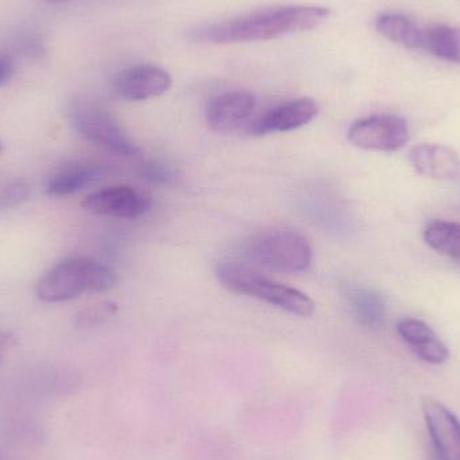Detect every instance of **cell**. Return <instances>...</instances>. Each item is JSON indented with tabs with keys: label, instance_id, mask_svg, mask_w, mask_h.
I'll list each match as a JSON object with an SVG mask.
<instances>
[{
	"label": "cell",
	"instance_id": "6da1fadb",
	"mask_svg": "<svg viewBox=\"0 0 460 460\" xmlns=\"http://www.w3.org/2000/svg\"><path fill=\"white\" fill-rule=\"evenodd\" d=\"M329 15V8L319 5H279L213 24L199 35L208 42L221 45L276 40L316 29Z\"/></svg>",
	"mask_w": 460,
	"mask_h": 460
},
{
	"label": "cell",
	"instance_id": "7a4b0ae2",
	"mask_svg": "<svg viewBox=\"0 0 460 460\" xmlns=\"http://www.w3.org/2000/svg\"><path fill=\"white\" fill-rule=\"evenodd\" d=\"M118 283L115 270L89 257H67L46 270L37 283V296L62 303L85 294L110 291Z\"/></svg>",
	"mask_w": 460,
	"mask_h": 460
},
{
	"label": "cell",
	"instance_id": "3957f363",
	"mask_svg": "<svg viewBox=\"0 0 460 460\" xmlns=\"http://www.w3.org/2000/svg\"><path fill=\"white\" fill-rule=\"evenodd\" d=\"M216 275L229 291L261 300L292 315L305 318L313 315L315 310V305L305 292L272 280L241 262H218Z\"/></svg>",
	"mask_w": 460,
	"mask_h": 460
},
{
	"label": "cell",
	"instance_id": "277c9868",
	"mask_svg": "<svg viewBox=\"0 0 460 460\" xmlns=\"http://www.w3.org/2000/svg\"><path fill=\"white\" fill-rule=\"evenodd\" d=\"M67 119L73 128L94 146L116 155L134 156L139 154V147L118 120L99 104L85 100L72 102L67 108Z\"/></svg>",
	"mask_w": 460,
	"mask_h": 460
},
{
	"label": "cell",
	"instance_id": "5b68a950",
	"mask_svg": "<svg viewBox=\"0 0 460 460\" xmlns=\"http://www.w3.org/2000/svg\"><path fill=\"white\" fill-rule=\"evenodd\" d=\"M249 256L261 267L281 273L305 272L313 261L308 241L292 230H270L252 240Z\"/></svg>",
	"mask_w": 460,
	"mask_h": 460
},
{
	"label": "cell",
	"instance_id": "8992f818",
	"mask_svg": "<svg viewBox=\"0 0 460 460\" xmlns=\"http://www.w3.org/2000/svg\"><path fill=\"white\" fill-rule=\"evenodd\" d=\"M348 139L356 147L394 153L410 142L407 121L396 115H373L351 124Z\"/></svg>",
	"mask_w": 460,
	"mask_h": 460
},
{
	"label": "cell",
	"instance_id": "52a82bcc",
	"mask_svg": "<svg viewBox=\"0 0 460 460\" xmlns=\"http://www.w3.org/2000/svg\"><path fill=\"white\" fill-rule=\"evenodd\" d=\"M153 199L147 191L132 186H111L89 194L83 201L86 212L119 220H135L150 212Z\"/></svg>",
	"mask_w": 460,
	"mask_h": 460
},
{
	"label": "cell",
	"instance_id": "ba28073f",
	"mask_svg": "<svg viewBox=\"0 0 460 460\" xmlns=\"http://www.w3.org/2000/svg\"><path fill=\"white\" fill-rule=\"evenodd\" d=\"M169 72L155 65H137L121 70L113 81L115 93L127 102H146L172 88Z\"/></svg>",
	"mask_w": 460,
	"mask_h": 460
},
{
	"label": "cell",
	"instance_id": "9c48e42d",
	"mask_svg": "<svg viewBox=\"0 0 460 460\" xmlns=\"http://www.w3.org/2000/svg\"><path fill=\"white\" fill-rule=\"evenodd\" d=\"M315 100L302 97L270 108L249 126L248 132L253 137L289 132L302 128L318 115Z\"/></svg>",
	"mask_w": 460,
	"mask_h": 460
},
{
	"label": "cell",
	"instance_id": "30bf717a",
	"mask_svg": "<svg viewBox=\"0 0 460 460\" xmlns=\"http://www.w3.org/2000/svg\"><path fill=\"white\" fill-rule=\"evenodd\" d=\"M424 418L437 460H460V421L437 400L424 399Z\"/></svg>",
	"mask_w": 460,
	"mask_h": 460
},
{
	"label": "cell",
	"instance_id": "8fae6325",
	"mask_svg": "<svg viewBox=\"0 0 460 460\" xmlns=\"http://www.w3.org/2000/svg\"><path fill=\"white\" fill-rule=\"evenodd\" d=\"M256 100L248 92L232 91L218 94L208 102L207 121L216 132H232L245 123L253 112Z\"/></svg>",
	"mask_w": 460,
	"mask_h": 460
},
{
	"label": "cell",
	"instance_id": "7c38bea8",
	"mask_svg": "<svg viewBox=\"0 0 460 460\" xmlns=\"http://www.w3.org/2000/svg\"><path fill=\"white\" fill-rule=\"evenodd\" d=\"M397 332L411 350L427 364L442 365L450 357L445 342L420 319H402L397 324Z\"/></svg>",
	"mask_w": 460,
	"mask_h": 460
},
{
	"label": "cell",
	"instance_id": "4fadbf2b",
	"mask_svg": "<svg viewBox=\"0 0 460 460\" xmlns=\"http://www.w3.org/2000/svg\"><path fill=\"white\" fill-rule=\"evenodd\" d=\"M410 162L419 174L432 180H456L460 174L458 154L447 146H415L411 150Z\"/></svg>",
	"mask_w": 460,
	"mask_h": 460
},
{
	"label": "cell",
	"instance_id": "5bb4252c",
	"mask_svg": "<svg viewBox=\"0 0 460 460\" xmlns=\"http://www.w3.org/2000/svg\"><path fill=\"white\" fill-rule=\"evenodd\" d=\"M107 167L92 162H70L59 167L45 186L51 197H67L93 185L107 175Z\"/></svg>",
	"mask_w": 460,
	"mask_h": 460
},
{
	"label": "cell",
	"instance_id": "9a60e30c",
	"mask_svg": "<svg viewBox=\"0 0 460 460\" xmlns=\"http://www.w3.org/2000/svg\"><path fill=\"white\" fill-rule=\"evenodd\" d=\"M349 307L356 321L369 330L383 326L386 316V303L383 295L369 287H351L348 294Z\"/></svg>",
	"mask_w": 460,
	"mask_h": 460
},
{
	"label": "cell",
	"instance_id": "2e32d148",
	"mask_svg": "<svg viewBox=\"0 0 460 460\" xmlns=\"http://www.w3.org/2000/svg\"><path fill=\"white\" fill-rule=\"evenodd\" d=\"M376 29L386 40L400 43L408 49L423 50L424 30L399 13H380L376 19Z\"/></svg>",
	"mask_w": 460,
	"mask_h": 460
},
{
	"label": "cell",
	"instance_id": "e0dca14e",
	"mask_svg": "<svg viewBox=\"0 0 460 460\" xmlns=\"http://www.w3.org/2000/svg\"><path fill=\"white\" fill-rule=\"evenodd\" d=\"M423 50L438 58L460 64V29L437 24L424 30Z\"/></svg>",
	"mask_w": 460,
	"mask_h": 460
},
{
	"label": "cell",
	"instance_id": "ac0fdd59",
	"mask_svg": "<svg viewBox=\"0 0 460 460\" xmlns=\"http://www.w3.org/2000/svg\"><path fill=\"white\" fill-rule=\"evenodd\" d=\"M424 240L438 253L445 254L460 262V223L432 221L424 230Z\"/></svg>",
	"mask_w": 460,
	"mask_h": 460
},
{
	"label": "cell",
	"instance_id": "d6986e66",
	"mask_svg": "<svg viewBox=\"0 0 460 460\" xmlns=\"http://www.w3.org/2000/svg\"><path fill=\"white\" fill-rule=\"evenodd\" d=\"M30 186L26 181L0 180V213L7 212L19 207L29 199Z\"/></svg>",
	"mask_w": 460,
	"mask_h": 460
},
{
	"label": "cell",
	"instance_id": "ffe728a7",
	"mask_svg": "<svg viewBox=\"0 0 460 460\" xmlns=\"http://www.w3.org/2000/svg\"><path fill=\"white\" fill-rule=\"evenodd\" d=\"M118 313V305L112 302L99 303L78 311L75 315V326L77 329H92L105 323Z\"/></svg>",
	"mask_w": 460,
	"mask_h": 460
},
{
	"label": "cell",
	"instance_id": "44dd1931",
	"mask_svg": "<svg viewBox=\"0 0 460 460\" xmlns=\"http://www.w3.org/2000/svg\"><path fill=\"white\" fill-rule=\"evenodd\" d=\"M139 174L143 180L153 183V185H172L177 178L174 169L170 164L156 161V159L145 162L140 166Z\"/></svg>",
	"mask_w": 460,
	"mask_h": 460
},
{
	"label": "cell",
	"instance_id": "7402d4cb",
	"mask_svg": "<svg viewBox=\"0 0 460 460\" xmlns=\"http://www.w3.org/2000/svg\"><path fill=\"white\" fill-rule=\"evenodd\" d=\"M16 346V337L13 332L0 330V362L7 357V354Z\"/></svg>",
	"mask_w": 460,
	"mask_h": 460
},
{
	"label": "cell",
	"instance_id": "603a6c76",
	"mask_svg": "<svg viewBox=\"0 0 460 460\" xmlns=\"http://www.w3.org/2000/svg\"><path fill=\"white\" fill-rule=\"evenodd\" d=\"M15 73L13 61L8 57L0 56V86L5 85Z\"/></svg>",
	"mask_w": 460,
	"mask_h": 460
},
{
	"label": "cell",
	"instance_id": "cb8c5ba5",
	"mask_svg": "<svg viewBox=\"0 0 460 460\" xmlns=\"http://www.w3.org/2000/svg\"><path fill=\"white\" fill-rule=\"evenodd\" d=\"M46 2L54 3V4H57V3L72 2V0H46Z\"/></svg>",
	"mask_w": 460,
	"mask_h": 460
},
{
	"label": "cell",
	"instance_id": "d4e9b609",
	"mask_svg": "<svg viewBox=\"0 0 460 460\" xmlns=\"http://www.w3.org/2000/svg\"><path fill=\"white\" fill-rule=\"evenodd\" d=\"M3 153V143L2 140H0V154Z\"/></svg>",
	"mask_w": 460,
	"mask_h": 460
},
{
	"label": "cell",
	"instance_id": "484cf974",
	"mask_svg": "<svg viewBox=\"0 0 460 460\" xmlns=\"http://www.w3.org/2000/svg\"><path fill=\"white\" fill-rule=\"evenodd\" d=\"M0 460H7L4 458V456H2V453H0Z\"/></svg>",
	"mask_w": 460,
	"mask_h": 460
}]
</instances>
